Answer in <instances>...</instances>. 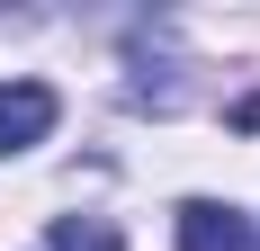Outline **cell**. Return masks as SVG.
Listing matches in <instances>:
<instances>
[{"mask_svg": "<svg viewBox=\"0 0 260 251\" xmlns=\"http://www.w3.org/2000/svg\"><path fill=\"white\" fill-rule=\"evenodd\" d=\"M54 117H63V99H54L45 81H0V152H27L45 144Z\"/></svg>", "mask_w": 260, "mask_h": 251, "instance_id": "cell-1", "label": "cell"}, {"mask_svg": "<svg viewBox=\"0 0 260 251\" xmlns=\"http://www.w3.org/2000/svg\"><path fill=\"white\" fill-rule=\"evenodd\" d=\"M180 251H260V233H251V215H234V206L188 198L180 206Z\"/></svg>", "mask_w": 260, "mask_h": 251, "instance_id": "cell-2", "label": "cell"}, {"mask_svg": "<svg viewBox=\"0 0 260 251\" xmlns=\"http://www.w3.org/2000/svg\"><path fill=\"white\" fill-rule=\"evenodd\" d=\"M54 251H126V242H117L108 225H81V215H63V225H54Z\"/></svg>", "mask_w": 260, "mask_h": 251, "instance_id": "cell-3", "label": "cell"}]
</instances>
